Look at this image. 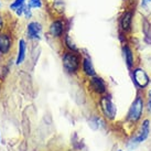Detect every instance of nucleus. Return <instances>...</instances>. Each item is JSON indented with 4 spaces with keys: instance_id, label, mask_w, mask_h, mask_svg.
Masks as SVG:
<instances>
[{
    "instance_id": "6",
    "label": "nucleus",
    "mask_w": 151,
    "mask_h": 151,
    "mask_svg": "<svg viewBox=\"0 0 151 151\" xmlns=\"http://www.w3.org/2000/svg\"><path fill=\"white\" fill-rule=\"evenodd\" d=\"M131 76H132V81L134 82L136 86L140 88V89L146 88L150 83V77L147 74V72L145 71L143 68H141V67L132 68Z\"/></svg>"
},
{
    "instance_id": "15",
    "label": "nucleus",
    "mask_w": 151,
    "mask_h": 151,
    "mask_svg": "<svg viewBox=\"0 0 151 151\" xmlns=\"http://www.w3.org/2000/svg\"><path fill=\"white\" fill-rule=\"evenodd\" d=\"M25 4H27V0H13L12 2L10 4V6H9V9L13 12H16L18 9L23 7Z\"/></svg>"
},
{
    "instance_id": "2",
    "label": "nucleus",
    "mask_w": 151,
    "mask_h": 151,
    "mask_svg": "<svg viewBox=\"0 0 151 151\" xmlns=\"http://www.w3.org/2000/svg\"><path fill=\"white\" fill-rule=\"evenodd\" d=\"M134 11L132 9H126L124 12L120 14L119 20H118V30L119 32L128 35L131 33L132 28H134Z\"/></svg>"
},
{
    "instance_id": "13",
    "label": "nucleus",
    "mask_w": 151,
    "mask_h": 151,
    "mask_svg": "<svg viewBox=\"0 0 151 151\" xmlns=\"http://www.w3.org/2000/svg\"><path fill=\"white\" fill-rule=\"evenodd\" d=\"M63 42L65 44V47L67 49V51H74V52H78V49L76 44L74 43V41L72 40L71 35L68 33H65L63 35Z\"/></svg>"
},
{
    "instance_id": "12",
    "label": "nucleus",
    "mask_w": 151,
    "mask_h": 151,
    "mask_svg": "<svg viewBox=\"0 0 151 151\" xmlns=\"http://www.w3.org/2000/svg\"><path fill=\"white\" fill-rule=\"evenodd\" d=\"M19 51H18V56L16 63L19 65L21 64L25 59V53H27V42H25L24 39H20L19 40Z\"/></svg>"
},
{
    "instance_id": "8",
    "label": "nucleus",
    "mask_w": 151,
    "mask_h": 151,
    "mask_svg": "<svg viewBox=\"0 0 151 151\" xmlns=\"http://www.w3.org/2000/svg\"><path fill=\"white\" fill-rule=\"evenodd\" d=\"M89 87L92 88L96 94H99V95H104L107 92V85H106L105 81L97 75L91 77V80H89Z\"/></svg>"
},
{
    "instance_id": "1",
    "label": "nucleus",
    "mask_w": 151,
    "mask_h": 151,
    "mask_svg": "<svg viewBox=\"0 0 151 151\" xmlns=\"http://www.w3.org/2000/svg\"><path fill=\"white\" fill-rule=\"evenodd\" d=\"M62 63L65 71L70 74H75L81 68V55L78 52L74 51H66L62 55Z\"/></svg>"
},
{
    "instance_id": "10",
    "label": "nucleus",
    "mask_w": 151,
    "mask_h": 151,
    "mask_svg": "<svg viewBox=\"0 0 151 151\" xmlns=\"http://www.w3.org/2000/svg\"><path fill=\"white\" fill-rule=\"evenodd\" d=\"M122 51L124 60H125V62H126L128 68H134V53L132 47H131L128 43H125V44H122Z\"/></svg>"
},
{
    "instance_id": "11",
    "label": "nucleus",
    "mask_w": 151,
    "mask_h": 151,
    "mask_svg": "<svg viewBox=\"0 0 151 151\" xmlns=\"http://www.w3.org/2000/svg\"><path fill=\"white\" fill-rule=\"evenodd\" d=\"M82 70H83V72H84L87 76H89V77H93V76L96 75L95 68L93 66L92 60L89 59V58H87V56L82 60Z\"/></svg>"
},
{
    "instance_id": "21",
    "label": "nucleus",
    "mask_w": 151,
    "mask_h": 151,
    "mask_svg": "<svg viewBox=\"0 0 151 151\" xmlns=\"http://www.w3.org/2000/svg\"><path fill=\"white\" fill-rule=\"evenodd\" d=\"M0 8H1V2H0Z\"/></svg>"
},
{
    "instance_id": "9",
    "label": "nucleus",
    "mask_w": 151,
    "mask_h": 151,
    "mask_svg": "<svg viewBox=\"0 0 151 151\" xmlns=\"http://www.w3.org/2000/svg\"><path fill=\"white\" fill-rule=\"evenodd\" d=\"M12 43L13 40L11 34H9L8 32H0V54H8L11 50Z\"/></svg>"
},
{
    "instance_id": "18",
    "label": "nucleus",
    "mask_w": 151,
    "mask_h": 151,
    "mask_svg": "<svg viewBox=\"0 0 151 151\" xmlns=\"http://www.w3.org/2000/svg\"><path fill=\"white\" fill-rule=\"evenodd\" d=\"M150 4H151V0H140V7H141L143 10H148Z\"/></svg>"
},
{
    "instance_id": "7",
    "label": "nucleus",
    "mask_w": 151,
    "mask_h": 151,
    "mask_svg": "<svg viewBox=\"0 0 151 151\" xmlns=\"http://www.w3.org/2000/svg\"><path fill=\"white\" fill-rule=\"evenodd\" d=\"M42 30L43 27L39 21H30L27 25V37L30 40H40Z\"/></svg>"
},
{
    "instance_id": "3",
    "label": "nucleus",
    "mask_w": 151,
    "mask_h": 151,
    "mask_svg": "<svg viewBox=\"0 0 151 151\" xmlns=\"http://www.w3.org/2000/svg\"><path fill=\"white\" fill-rule=\"evenodd\" d=\"M145 108V101L143 97L141 95H137L134 99L132 104L130 106L128 114H127V119L131 122H137L141 118Z\"/></svg>"
},
{
    "instance_id": "17",
    "label": "nucleus",
    "mask_w": 151,
    "mask_h": 151,
    "mask_svg": "<svg viewBox=\"0 0 151 151\" xmlns=\"http://www.w3.org/2000/svg\"><path fill=\"white\" fill-rule=\"evenodd\" d=\"M23 17H24L27 20H30V19L32 18V8H31L28 4L24 6V10H23Z\"/></svg>"
},
{
    "instance_id": "20",
    "label": "nucleus",
    "mask_w": 151,
    "mask_h": 151,
    "mask_svg": "<svg viewBox=\"0 0 151 151\" xmlns=\"http://www.w3.org/2000/svg\"><path fill=\"white\" fill-rule=\"evenodd\" d=\"M148 110H151V89L149 91V94H148V104H147Z\"/></svg>"
},
{
    "instance_id": "5",
    "label": "nucleus",
    "mask_w": 151,
    "mask_h": 151,
    "mask_svg": "<svg viewBox=\"0 0 151 151\" xmlns=\"http://www.w3.org/2000/svg\"><path fill=\"white\" fill-rule=\"evenodd\" d=\"M99 106H101V109L104 116L108 119H114L116 117V114H117V108L115 104L113 103L111 98L107 95H104V96L101 97L99 99Z\"/></svg>"
},
{
    "instance_id": "16",
    "label": "nucleus",
    "mask_w": 151,
    "mask_h": 151,
    "mask_svg": "<svg viewBox=\"0 0 151 151\" xmlns=\"http://www.w3.org/2000/svg\"><path fill=\"white\" fill-rule=\"evenodd\" d=\"M28 4H29L32 9H41L43 7L42 0H29V1H28Z\"/></svg>"
},
{
    "instance_id": "14",
    "label": "nucleus",
    "mask_w": 151,
    "mask_h": 151,
    "mask_svg": "<svg viewBox=\"0 0 151 151\" xmlns=\"http://www.w3.org/2000/svg\"><path fill=\"white\" fill-rule=\"evenodd\" d=\"M149 134V120H145L142 124V127H141V132L138 136V138L136 139L138 142H141L145 139L148 137Z\"/></svg>"
},
{
    "instance_id": "4",
    "label": "nucleus",
    "mask_w": 151,
    "mask_h": 151,
    "mask_svg": "<svg viewBox=\"0 0 151 151\" xmlns=\"http://www.w3.org/2000/svg\"><path fill=\"white\" fill-rule=\"evenodd\" d=\"M66 27V22L62 18H56L54 20H52V22L49 25V34L54 39L63 38V35L66 33L65 32Z\"/></svg>"
},
{
    "instance_id": "19",
    "label": "nucleus",
    "mask_w": 151,
    "mask_h": 151,
    "mask_svg": "<svg viewBox=\"0 0 151 151\" xmlns=\"http://www.w3.org/2000/svg\"><path fill=\"white\" fill-rule=\"evenodd\" d=\"M4 16L0 13V32H2V30L4 29Z\"/></svg>"
}]
</instances>
